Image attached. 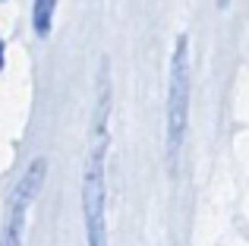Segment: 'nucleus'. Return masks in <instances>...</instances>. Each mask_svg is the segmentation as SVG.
<instances>
[{"label": "nucleus", "mask_w": 249, "mask_h": 246, "mask_svg": "<svg viewBox=\"0 0 249 246\" xmlns=\"http://www.w3.org/2000/svg\"><path fill=\"white\" fill-rule=\"evenodd\" d=\"M218 6H227V0H218Z\"/></svg>", "instance_id": "obj_7"}, {"label": "nucleus", "mask_w": 249, "mask_h": 246, "mask_svg": "<svg viewBox=\"0 0 249 246\" xmlns=\"http://www.w3.org/2000/svg\"><path fill=\"white\" fill-rule=\"evenodd\" d=\"M0 70H3V41H0Z\"/></svg>", "instance_id": "obj_6"}, {"label": "nucleus", "mask_w": 249, "mask_h": 246, "mask_svg": "<svg viewBox=\"0 0 249 246\" xmlns=\"http://www.w3.org/2000/svg\"><path fill=\"white\" fill-rule=\"evenodd\" d=\"M54 6H57V0H35L32 22H35V35L38 38H44L51 32V22H54Z\"/></svg>", "instance_id": "obj_5"}, {"label": "nucleus", "mask_w": 249, "mask_h": 246, "mask_svg": "<svg viewBox=\"0 0 249 246\" xmlns=\"http://www.w3.org/2000/svg\"><path fill=\"white\" fill-rule=\"evenodd\" d=\"M189 120V38L180 35L170 54V82H167V167L177 171V155L183 148Z\"/></svg>", "instance_id": "obj_2"}, {"label": "nucleus", "mask_w": 249, "mask_h": 246, "mask_svg": "<svg viewBox=\"0 0 249 246\" xmlns=\"http://www.w3.org/2000/svg\"><path fill=\"white\" fill-rule=\"evenodd\" d=\"M44 171H48V158H35V161H32V167L25 171V177L19 180L16 193H13L10 205L29 209V205H32V199H35V193L41 190V183H44Z\"/></svg>", "instance_id": "obj_3"}, {"label": "nucleus", "mask_w": 249, "mask_h": 246, "mask_svg": "<svg viewBox=\"0 0 249 246\" xmlns=\"http://www.w3.org/2000/svg\"><path fill=\"white\" fill-rule=\"evenodd\" d=\"M95 117H91V133H89V158L82 171V218H85V237L89 246H107V211H104V158H107V114H110V82H107V63L101 67L98 79Z\"/></svg>", "instance_id": "obj_1"}, {"label": "nucleus", "mask_w": 249, "mask_h": 246, "mask_svg": "<svg viewBox=\"0 0 249 246\" xmlns=\"http://www.w3.org/2000/svg\"><path fill=\"white\" fill-rule=\"evenodd\" d=\"M25 211H29V209L10 205V215H6V221H3V230H0V246H22V240H19V230H22Z\"/></svg>", "instance_id": "obj_4"}, {"label": "nucleus", "mask_w": 249, "mask_h": 246, "mask_svg": "<svg viewBox=\"0 0 249 246\" xmlns=\"http://www.w3.org/2000/svg\"><path fill=\"white\" fill-rule=\"evenodd\" d=\"M0 3H3V0H0Z\"/></svg>", "instance_id": "obj_8"}]
</instances>
